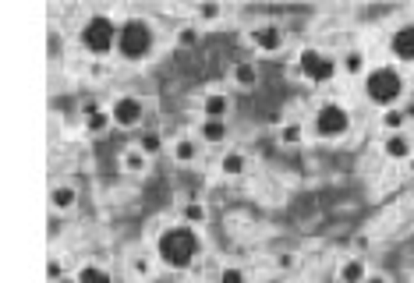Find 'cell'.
<instances>
[{
    "label": "cell",
    "instance_id": "obj_33",
    "mask_svg": "<svg viewBox=\"0 0 414 283\" xmlns=\"http://www.w3.org/2000/svg\"><path fill=\"white\" fill-rule=\"evenodd\" d=\"M404 117H408V120L414 117V103H408V106H404Z\"/></svg>",
    "mask_w": 414,
    "mask_h": 283
},
{
    "label": "cell",
    "instance_id": "obj_36",
    "mask_svg": "<svg viewBox=\"0 0 414 283\" xmlns=\"http://www.w3.org/2000/svg\"><path fill=\"white\" fill-rule=\"evenodd\" d=\"M411 170H414V156H411Z\"/></svg>",
    "mask_w": 414,
    "mask_h": 283
},
{
    "label": "cell",
    "instance_id": "obj_16",
    "mask_svg": "<svg viewBox=\"0 0 414 283\" xmlns=\"http://www.w3.org/2000/svg\"><path fill=\"white\" fill-rule=\"evenodd\" d=\"M50 205H53V212H71L78 205V191L68 188V185H57L50 191Z\"/></svg>",
    "mask_w": 414,
    "mask_h": 283
},
{
    "label": "cell",
    "instance_id": "obj_2",
    "mask_svg": "<svg viewBox=\"0 0 414 283\" xmlns=\"http://www.w3.org/2000/svg\"><path fill=\"white\" fill-rule=\"evenodd\" d=\"M365 96L383 110L397 106L404 99V75L393 64H379V68L365 71Z\"/></svg>",
    "mask_w": 414,
    "mask_h": 283
},
{
    "label": "cell",
    "instance_id": "obj_13",
    "mask_svg": "<svg viewBox=\"0 0 414 283\" xmlns=\"http://www.w3.org/2000/svg\"><path fill=\"white\" fill-rule=\"evenodd\" d=\"M230 78H234L237 89H255V86H259V68H255V61H237L234 71H230Z\"/></svg>",
    "mask_w": 414,
    "mask_h": 283
},
{
    "label": "cell",
    "instance_id": "obj_17",
    "mask_svg": "<svg viewBox=\"0 0 414 283\" xmlns=\"http://www.w3.org/2000/svg\"><path fill=\"white\" fill-rule=\"evenodd\" d=\"M199 153H202V145H199L195 138H177V142H174V160H177V163H195Z\"/></svg>",
    "mask_w": 414,
    "mask_h": 283
},
{
    "label": "cell",
    "instance_id": "obj_12",
    "mask_svg": "<svg viewBox=\"0 0 414 283\" xmlns=\"http://www.w3.org/2000/svg\"><path fill=\"white\" fill-rule=\"evenodd\" d=\"M227 113H230V99L223 93H206V99H202V117L206 120H227Z\"/></svg>",
    "mask_w": 414,
    "mask_h": 283
},
{
    "label": "cell",
    "instance_id": "obj_25",
    "mask_svg": "<svg viewBox=\"0 0 414 283\" xmlns=\"http://www.w3.org/2000/svg\"><path fill=\"white\" fill-rule=\"evenodd\" d=\"M301 138H305V128H301V120H291V124H284V131H280V142H284V145H301Z\"/></svg>",
    "mask_w": 414,
    "mask_h": 283
},
{
    "label": "cell",
    "instance_id": "obj_10",
    "mask_svg": "<svg viewBox=\"0 0 414 283\" xmlns=\"http://www.w3.org/2000/svg\"><path fill=\"white\" fill-rule=\"evenodd\" d=\"M383 153H386V160H411L414 156V138L408 135V131H393V135L383 138Z\"/></svg>",
    "mask_w": 414,
    "mask_h": 283
},
{
    "label": "cell",
    "instance_id": "obj_27",
    "mask_svg": "<svg viewBox=\"0 0 414 283\" xmlns=\"http://www.w3.org/2000/svg\"><path fill=\"white\" fill-rule=\"evenodd\" d=\"M216 283H248V273H244L241 266H223Z\"/></svg>",
    "mask_w": 414,
    "mask_h": 283
},
{
    "label": "cell",
    "instance_id": "obj_15",
    "mask_svg": "<svg viewBox=\"0 0 414 283\" xmlns=\"http://www.w3.org/2000/svg\"><path fill=\"white\" fill-rule=\"evenodd\" d=\"M120 167H124L131 177H142V174L149 170V156H145L138 145H135V149H124V153H120Z\"/></svg>",
    "mask_w": 414,
    "mask_h": 283
},
{
    "label": "cell",
    "instance_id": "obj_3",
    "mask_svg": "<svg viewBox=\"0 0 414 283\" xmlns=\"http://www.w3.org/2000/svg\"><path fill=\"white\" fill-rule=\"evenodd\" d=\"M156 46V29L145 18H128L117 32V53L124 61H145Z\"/></svg>",
    "mask_w": 414,
    "mask_h": 283
},
{
    "label": "cell",
    "instance_id": "obj_5",
    "mask_svg": "<svg viewBox=\"0 0 414 283\" xmlns=\"http://www.w3.org/2000/svg\"><path fill=\"white\" fill-rule=\"evenodd\" d=\"M351 110L343 106V103H322L319 110H315V135L319 138H329V142H336V138H343L347 131H351Z\"/></svg>",
    "mask_w": 414,
    "mask_h": 283
},
{
    "label": "cell",
    "instance_id": "obj_22",
    "mask_svg": "<svg viewBox=\"0 0 414 283\" xmlns=\"http://www.w3.org/2000/svg\"><path fill=\"white\" fill-rule=\"evenodd\" d=\"M404 124H408V117H404V110H400V106H390V110H383V131H386V135H393V131H404Z\"/></svg>",
    "mask_w": 414,
    "mask_h": 283
},
{
    "label": "cell",
    "instance_id": "obj_29",
    "mask_svg": "<svg viewBox=\"0 0 414 283\" xmlns=\"http://www.w3.org/2000/svg\"><path fill=\"white\" fill-rule=\"evenodd\" d=\"M46 277L57 283V280H64V262L61 259H50V266H46Z\"/></svg>",
    "mask_w": 414,
    "mask_h": 283
},
{
    "label": "cell",
    "instance_id": "obj_19",
    "mask_svg": "<svg viewBox=\"0 0 414 283\" xmlns=\"http://www.w3.org/2000/svg\"><path fill=\"white\" fill-rule=\"evenodd\" d=\"M181 220H185L188 227H202L209 220L206 205H202V202H185V205H181Z\"/></svg>",
    "mask_w": 414,
    "mask_h": 283
},
{
    "label": "cell",
    "instance_id": "obj_1",
    "mask_svg": "<svg viewBox=\"0 0 414 283\" xmlns=\"http://www.w3.org/2000/svg\"><path fill=\"white\" fill-rule=\"evenodd\" d=\"M156 255L167 269H188L199 255V234L195 227L188 223H177V227H167L156 241Z\"/></svg>",
    "mask_w": 414,
    "mask_h": 283
},
{
    "label": "cell",
    "instance_id": "obj_11",
    "mask_svg": "<svg viewBox=\"0 0 414 283\" xmlns=\"http://www.w3.org/2000/svg\"><path fill=\"white\" fill-rule=\"evenodd\" d=\"M336 280H340V283H365V280H368V262H365L361 255H351V259H343V262H340V273H336Z\"/></svg>",
    "mask_w": 414,
    "mask_h": 283
},
{
    "label": "cell",
    "instance_id": "obj_24",
    "mask_svg": "<svg viewBox=\"0 0 414 283\" xmlns=\"http://www.w3.org/2000/svg\"><path fill=\"white\" fill-rule=\"evenodd\" d=\"M138 149H142V153L152 160V156H160V153H163V138H160L156 131H145V135L138 138Z\"/></svg>",
    "mask_w": 414,
    "mask_h": 283
},
{
    "label": "cell",
    "instance_id": "obj_37",
    "mask_svg": "<svg viewBox=\"0 0 414 283\" xmlns=\"http://www.w3.org/2000/svg\"><path fill=\"white\" fill-rule=\"evenodd\" d=\"M411 78H414V64H411Z\"/></svg>",
    "mask_w": 414,
    "mask_h": 283
},
{
    "label": "cell",
    "instance_id": "obj_14",
    "mask_svg": "<svg viewBox=\"0 0 414 283\" xmlns=\"http://www.w3.org/2000/svg\"><path fill=\"white\" fill-rule=\"evenodd\" d=\"M199 142L202 145H223L227 142V120H206L199 124Z\"/></svg>",
    "mask_w": 414,
    "mask_h": 283
},
{
    "label": "cell",
    "instance_id": "obj_34",
    "mask_svg": "<svg viewBox=\"0 0 414 283\" xmlns=\"http://www.w3.org/2000/svg\"><path fill=\"white\" fill-rule=\"evenodd\" d=\"M57 283H78V277H64V280H57Z\"/></svg>",
    "mask_w": 414,
    "mask_h": 283
},
{
    "label": "cell",
    "instance_id": "obj_35",
    "mask_svg": "<svg viewBox=\"0 0 414 283\" xmlns=\"http://www.w3.org/2000/svg\"><path fill=\"white\" fill-rule=\"evenodd\" d=\"M266 283H284V280H266Z\"/></svg>",
    "mask_w": 414,
    "mask_h": 283
},
{
    "label": "cell",
    "instance_id": "obj_18",
    "mask_svg": "<svg viewBox=\"0 0 414 283\" xmlns=\"http://www.w3.org/2000/svg\"><path fill=\"white\" fill-rule=\"evenodd\" d=\"M244 167H248L244 153H223V160H219V174L223 177H241Z\"/></svg>",
    "mask_w": 414,
    "mask_h": 283
},
{
    "label": "cell",
    "instance_id": "obj_20",
    "mask_svg": "<svg viewBox=\"0 0 414 283\" xmlns=\"http://www.w3.org/2000/svg\"><path fill=\"white\" fill-rule=\"evenodd\" d=\"M340 68H343L347 75H354V78H358V75L365 71V50H354V46H351V50L340 57Z\"/></svg>",
    "mask_w": 414,
    "mask_h": 283
},
{
    "label": "cell",
    "instance_id": "obj_21",
    "mask_svg": "<svg viewBox=\"0 0 414 283\" xmlns=\"http://www.w3.org/2000/svg\"><path fill=\"white\" fill-rule=\"evenodd\" d=\"M78 283H113V277H110V269L96 266V262H89V266H82V269H78Z\"/></svg>",
    "mask_w": 414,
    "mask_h": 283
},
{
    "label": "cell",
    "instance_id": "obj_23",
    "mask_svg": "<svg viewBox=\"0 0 414 283\" xmlns=\"http://www.w3.org/2000/svg\"><path fill=\"white\" fill-rule=\"evenodd\" d=\"M113 124V117H110V110H96L93 117H86V131L89 135H103L106 128Z\"/></svg>",
    "mask_w": 414,
    "mask_h": 283
},
{
    "label": "cell",
    "instance_id": "obj_7",
    "mask_svg": "<svg viewBox=\"0 0 414 283\" xmlns=\"http://www.w3.org/2000/svg\"><path fill=\"white\" fill-rule=\"evenodd\" d=\"M248 39H252V46H255L259 53H280L284 43H287V32H284L280 21H259V25L248 32Z\"/></svg>",
    "mask_w": 414,
    "mask_h": 283
},
{
    "label": "cell",
    "instance_id": "obj_4",
    "mask_svg": "<svg viewBox=\"0 0 414 283\" xmlns=\"http://www.w3.org/2000/svg\"><path fill=\"white\" fill-rule=\"evenodd\" d=\"M117 32H120V25H117L110 14H93V18L82 25L78 43H82V50H86V53H93V57H106L110 50H117Z\"/></svg>",
    "mask_w": 414,
    "mask_h": 283
},
{
    "label": "cell",
    "instance_id": "obj_31",
    "mask_svg": "<svg viewBox=\"0 0 414 283\" xmlns=\"http://www.w3.org/2000/svg\"><path fill=\"white\" fill-rule=\"evenodd\" d=\"M276 266H280V269H291V266H294V255H280Z\"/></svg>",
    "mask_w": 414,
    "mask_h": 283
},
{
    "label": "cell",
    "instance_id": "obj_9",
    "mask_svg": "<svg viewBox=\"0 0 414 283\" xmlns=\"http://www.w3.org/2000/svg\"><path fill=\"white\" fill-rule=\"evenodd\" d=\"M390 53H393L397 61H408V64H414V21L400 25V29L390 36Z\"/></svg>",
    "mask_w": 414,
    "mask_h": 283
},
{
    "label": "cell",
    "instance_id": "obj_8",
    "mask_svg": "<svg viewBox=\"0 0 414 283\" xmlns=\"http://www.w3.org/2000/svg\"><path fill=\"white\" fill-rule=\"evenodd\" d=\"M110 117H113L117 128H135V124L145 120V103L138 96H117L113 106H110Z\"/></svg>",
    "mask_w": 414,
    "mask_h": 283
},
{
    "label": "cell",
    "instance_id": "obj_6",
    "mask_svg": "<svg viewBox=\"0 0 414 283\" xmlns=\"http://www.w3.org/2000/svg\"><path fill=\"white\" fill-rule=\"evenodd\" d=\"M298 71H301L309 82H315V86H326V82H333V78H336L340 61H336V57H329L326 50L305 46V50L298 53Z\"/></svg>",
    "mask_w": 414,
    "mask_h": 283
},
{
    "label": "cell",
    "instance_id": "obj_30",
    "mask_svg": "<svg viewBox=\"0 0 414 283\" xmlns=\"http://www.w3.org/2000/svg\"><path fill=\"white\" fill-rule=\"evenodd\" d=\"M96 110H100V106H96V103H93V99H86V103H82V117H93V113H96Z\"/></svg>",
    "mask_w": 414,
    "mask_h": 283
},
{
    "label": "cell",
    "instance_id": "obj_32",
    "mask_svg": "<svg viewBox=\"0 0 414 283\" xmlns=\"http://www.w3.org/2000/svg\"><path fill=\"white\" fill-rule=\"evenodd\" d=\"M365 283H390V280H386L383 273H368V280H365Z\"/></svg>",
    "mask_w": 414,
    "mask_h": 283
},
{
    "label": "cell",
    "instance_id": "obj_26",
    "mask_svg": "<svg viewBox=\"0 0 414 283\" xmlns=\"http://www.w3.org/2000/svg\"><path fill=\"white\" fill-rule=\"evenodd\" d=\"M174 39H177V46H195V43H199V39H202V32H199V29H195V25H181V29H177V36H174Z\"/></svg>",
    "mask_w": 414,
    "mask_h": 283
},
{
    "label": "cell",
    "instance_id": "obj_28",
    "mask_svg": "<svg viewBox=\"0 0 414 283\" xmlns=\"http://www.w3.org/2000/svg\"><path fill=\"white\" fill-rule=\"evenodd\" d=\"M199 18L202 21H219L223 18V7L219 4H199Z\"/></svg>",
    "mask_w": 414,
    "mask_h": 283
}]
</instances>
